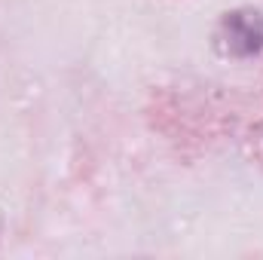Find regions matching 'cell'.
<instances>
[{
  "mask_svg": "<svg viewBox=\"0 0 263 260\" xmlns=\"http://www.w3.org/2000/svg\"><path fill=\"white\" fill-rule=\"evenodd\" d=\"M217 46L223 55L233 59H248L260 52L263 46V18L254 9H236L227 12L220 28H217Z\"/></svg>",
  "mask_w": 263,
  "mask_h": 260,
  "instance_id": "obj_1",
  "label": "cell"
}]
</instances>
